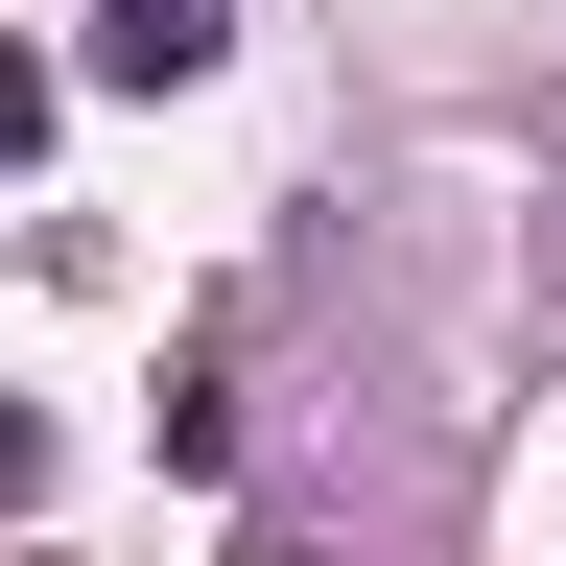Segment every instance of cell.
Instances as JSON below:
<instances>
[{"mask_svg": "<svg viewBox=\"0 0 566 566\" xmlns=\"http://www.w3.org/2000/svg\"><path fill=\"white\" fill-rule=\"evenodd\" d=\"M212 48H237V0H95V95H212Z\"/></svg>", "mask_w": 566, "mask_h": 566, "instance_id": "1", "label": "cell"}, {"mask_svg": "<svg viewBox=\"0 0 566 566\" xmlns=\"http://www.w3.org/2000/svg\"><path fill=\"white\" fill-rule=\"evenodd\" d=\"M237 566H331V543H237Z\"/></svg>", "mask_w": 566, "mask_h": 566, "instance_id": "4", "label": "cell"}, {"mask_svg": "<svg viewBox=\"0 0 566 566\" xmlns=\"http://www.w3.org/2000/svg\"><path fill=\"white\" fill-rule=\"evenodd\" d=\"M48 118H71V71H48V48H0V166H24Z\"/></svg>", "mask_w": 566, "mask_h": 566, "instance_id": "2", "label": "cell"}, {"mask_svg": "<svg viewBox=\"0 0 566 566\" xmlns=\"http://www.w3.org/2000/svg\"><path fill=\"white\" fill-rule=\"evenodd\" d=\"M0 520H48V424L24 401H0Z\"/></svg>", "mask_w": 566, "mask_h": 566, "instance_id": "3", "label": "cell"}]
</instances>
